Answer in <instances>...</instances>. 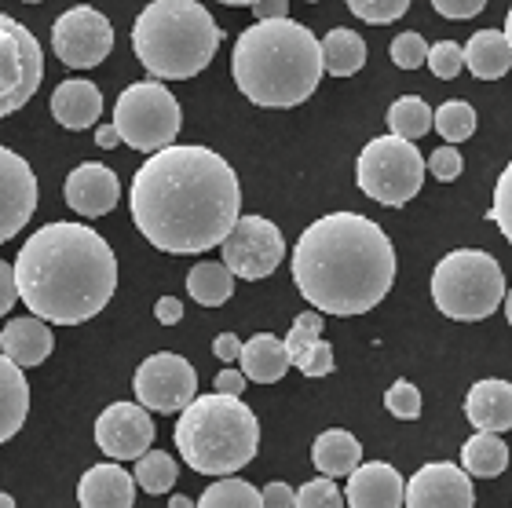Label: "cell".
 <instances>
[{
    "label": "cell",
    "instance_id": "19",
    "mask_svg": "<svg viewBox=\"0 0 512 508\" xmlns=\"http://www.w3.org/2000/svg\"><path fill=\"white\" fill-rule=\"evenodd\" d=\"M465 417L476 432L502 435L512 428V384L509 381H476L465 395Z\"/></svg>",
    "mask_w": 512,
    "mask_h": 508
},
{
    "label": "cell",
    "instance_id": "33",
    "mask_svg": "<svg viewBox=\"0 0 512 508\" xmlns=\"http://www.w3.org/2000/svg\"><path fill=\"white\" fill-rule=\"evenodd\" d=\"M432 125H436L439 136L454 147V143H465V139L476 132V110H472L465 99H450V103H443L436 114H432Z\"/></svg>",
    "mask_w": 512,
    "mask_h": 508
},
{
    "label": "cell",
    "instance_id": "42",
    "mask_svg": "<svg viewBox=\"0 0 512 508\" xmlns=\"http://www.w3.org/2000/svg\"><path fill=\"white\" fill-rule=\"evenodd\" d=\"M425 169L432 172L439 183H454L461 176V169H465V161H461V150H454L447 143V147L432 150V158L425 161Z\"/></svg>",
    "mask_w": 512,
    "mask_h": 508
},
{
    "label": "cell",
    "instance_id": "47",
    "mask_svg": "<svg viewBox=\"0 0 512 508\" xmlns=\"http://www.w3.org/2000/svg\"><path fill=\"white\" fill-rule=\"evenodd\" d=\"M213 384H216V392H220V395H238V392H246V373L227 366V370L216 373Z\"/></svg>",
    "mask_w": 512,
    "mask_h": 508
},
{
    "label": "cell",
    "instance_id": "49",
    "mask_svg": "<svg viewBox=\"0 0 512 508\" xmlns=\"http://www.w3.org/2000/svg\"><path fill=\"white\" fill-rule=\"evenodd\" d=\"M154 315H158L161 326H176L183 318V304L176 297H161L158 304H154Z\"/></svg>",
    "mask_w": 512,
    "mask_h": 508
},
{
    "label": "cell",
    "instance_id": "50",
    "mask_svg": "<svg viewBox=\"0 0 512 508\" xmlns=\"http://www.w3.org/2000/svg\"><path fill=\"white\" fill-rule=\"evenodd\" d=\"M96 143H99L103 150H114V147L121 143L118 128H114V125H99V128H96Z\"/></svg>",
    "mask_w": 512,
    "mask_h": 508
},
{
    "label": "cell",
    "instance_id": "6",
    "mask_svg": "<svg viewBox=\"0 0 512 508\" xmlns=\"http://www.w3.org/2000/svg\"><path fill=\"white\" fill-rule=\"evenodd\" d=\"M176 450L202 476H235L260 450V421L238 395H194L176 421Z\"/></svg>",
    "mask_w": 512,
    "mask_h": 508
},
{
    "label": "cell",
    "instance_id": "37",
    "mask_svg": "<svg viewBox=\"0 0 512 508\" xmlns=\"http://www.w3.org/2000/svg\"><path fill=\"white\" fill-rule=\"evenodd\" d=\"M384 406L392 417L399 421H417L421 417V392H417L410 381H395L388 392H384Z\"/></svg>",
    "mask_w": 512,
    "mask_h": 508
},
{
    "label": "cell",
    "instance_id": "13",
    "mask_svg": "<svg viewBox=\"0 0 512 508\" xmlns=\"http://www.w3.org/2000/svg\"><path fill=\"white\" fill-rule=\"evenodd\" d=\"M220 249H224V267L231 275L256 282V278L275 275V267L286 256V238L264 216H238Z\"/></svg>",
    "mask_w": 512,
    "mask_h": 508
},
{
    "label": "cell",
    "instance_id": "40",
    "mask_svg": "<svg viewBox=\"0 0 512 508\" xmlns=\"http://www.w3.org/2000/svg\"><path fill=\"white\" fill-rule=\"evenodd\" d=\"M392 63L399 70H417L428 63V44L421 33H399L392 41Z\"/></svg>",
    "mask_w": 512,
    "mask_h": 508
},
{
    "label": "cell",
    "instance_id": "11",
    "mask_svg": "<svg viewBox=\"0 0 512 508\" xmlns=\"http://www.w3.org/2000/svg\"><path fill=\"white\" fill-rule=\"evenodd\" d=\"M132 392L147 413H180L198 395V373L183 355L158 351V355L139 362L136 377H132Z\"/></svg>",
    "mask_w": 512,
    "mask_h": 508
},
{
    "label": "cell",
    "instance_id": "46",
    "mask_svg": "<svg viewBox=\"0 0 512 508\" xmlns=\"http://www.w3.org/2000/svg\"><path fill=\"white\" fill-rule=\"evenodd\" d=\"M256 22H275V19H289V0H256L253 4Z\"/></svg>",
    "mask_w": 512,
    "mask_h": 508
},
{
    "label": "cell",
    "instance_id": "54",
    "mask_svg": "<svg viewBox=\"0 0 512 508\" xmlns=\"http://www.w3.org/2000/svg\"><path fill=\"white\" fill-rule=\"evenodd\" d=\"M502 304H505V318H509V326H512V289H505V300H502Z\"/></svg>",
    "mask_w": 512,
    "mask_h": 508
},
{
    "label": "cell",
    "instance_id": "24",
    "mask_svg": "<svg viewBox=\"0 0 512 508\" xmlns=\"http://www.w3.org/2000/svg\"><path fill=\"white\" fill-rule=\"evenodd\" d=\"M311 461L319 468L326 479H337V476H352L355 468L363 465V446L355 439L352 432H344V428H330V432H322L311 446Z\"/></svg>",
    "mask_w": 512,
    "mask_h": 508
},
{
    "label": "cell",
    "instance_id": "45",
    "mask_svg": "<svg viewBox=\"0 0 512 508\" xmlns=\"http://www.w3.org/2000/svg\"><path fill=\"white\" fill-rule=\"evenodd\" d=\"M19 300V289H15V267L0 260V315H8Z\"/></svg>",
    "mask_w": 512,
    "mask_h": 508
},
{
    "label": "cell",
    "instance_id": "15",
    "mask_svg": "<svg viewBox=\"0 0 512 508\" xmlns=\"http://www.w3.org/2000/svg\"><path fill=\"white\" fill-rule=\"evenodd\" d=\"M406 508H472L476 505V490L465 468L454 461H432L421 465L414 476L406 479L403 490Z\"/></svg>",
    "mask_w": 512,
    "mask_h": 508
},
{
    "label": "cell",
    "instance_id": "14",
    "mask_svg": "<svg viewBox=\"0 0 512 508\" xmlns=\"http://www.w3.org/2000/svg\"><path fill=\"white\" fill-rule=\"evenodd\" d=\"M154 443V421L139 403H110L96 421V446L110 461H139Z\"/></svg>",
    "mask_w": 512,
    "mask_h": 508
},
{
    "label": "cell",
    "instance_id": "44",
    "mask_svg": "<svg viewBox=\"0 0 512 508\" xmlns=\"http://www.w3.org/2000/svg\"><path fill=\"white\" fill-rule=\"evenodd\" d=\"M260 501H264V508H297V490L289 483H267L260 490Z\"/></svg>",
    "mask_w": 512,
    "mask_h": 508
},
{
    "label": "cell",
    "instance_id": "4",
    "mask_svg": "<svg viewBox=\"0 0 512 508\" xmlns=\"http://www.w3.org/2000/svg\"><path fill=\"white\" fill-rule=\"evenodd\" d=\"M238 92L256 106L286 110L315 96L322 81V48L304 22H253L231 55Z\"/></svg>",
    "mask_w": 512,
    "mask_h": 508
},
{
    "label": "cell",
    "instance_id": "3",
    "mask_svg": "<svg viewBox=\"0 0 512 508\" xmlns=\"http://www.w3.org/2000/svg\"><path fill=\"white\" fill-rule=\"evenodd\" d=\"M19 300L41 322L81 326L110 304L118 289V256L85 223H44L15 256Z\"/></svg>",
    "mask_w": 512,
    "mask_h": 508
},
{
    "label": "cell",
    "instance_id": "26",
    "mask_svg": "<svg viewBox=\"0 0 512 508\" xmlns=\"http://www.w3.org/2000/svg\"><path fill=\"white\" fill-rule=\"evenodd\" d=\"M26 413H30V384L15 362L0 355V443L19 435Z\"/></svg>",
    "mask_w": 512,
    "mask_h": 508
},
{
    "label": "cell",
    "instance_id": "8",
    "mask_svg": "<svg viewBox=\"0 0 512 508\" xmlns=\"http://www.w3.org/2000/svg\"><path fill=\"white\" fill-rule=\"evenodd\" d=\"M425 172V154L399 136L370 139L355 161L359 191L388 209H403L406 202H414Z\"/></svg>",
    "mask_w": 512,
    "mask_h": 508
},
{
    "label": "cell",
    "instance_id": "21",
    "mask_svg": "<svg viewBox=\"0 0 512 508\" xmlns=\"http://www.w3.org/2000/svg\"><path fill=\"white\" fill-rule=\"evenodd\" d=\"M55 348V337L48 322L41 318H11L8 326L0 329V355L11 359L15 366H41Z\"/></svg>",
    "mask_w": 512,
    "mask_h": 508
},
{
    "label": "cell",
    "instance_id": "25",
    "mask_svg": "<svg viewBox=\"0 0 512 508\" xmlns=\"http://www.w3.org/2000/svg\"><path fill=\"white\" fill-rule=\"evenodd\" d=\"M461 55H465V66L472 70V77H480V81H498V77L509 74L512 66L509 41H505L502 30H476L469 44L461 48Z\"/></svg>",
    "mask_w": 512,
    "mask_h": 508
},
{
    "label": "cell",
    "instance_id": "52",
    "mask_svg": "<svg viewBox=\"0 0 512 508\" xmlns=\"http://www.w3.org/2000/svg\"><path fill=\"white\" fill-rule=\"evenodd\" d=\"M216 4H227V8H253L256 0H216Z\"/></svg>",
    "mask_w": 512,
    "mask_h": 508
},
{
    "label": "cell",
    "instance_id": "23",
    "mask_svg": "<svg viewBox=\"0 0 512 508\" xmlns=\"http://www.w3.org/2000/svg\"><path fill=\"white\" fill-rule=\"evenodd\" d=\"M238 366L246 373V381L256 384H275L286 377V370L293 366L286 355V344L271 333H256L253 340L242 344V355H238Z\"/></svg>",
    "mask_w": 512,
    "mask_h": 508
},
{
    "label": "cell",
    "instance_id": "28",
    "mask_svg": "<svg viewBox=\"0 0 512 508\" xmlns=\"http://www.w3.org/2000/svg\"><path fill=\"white\" fill-rule=\"evenodd\" d=\"M461 468H465V476L476 479L502 476L505 468H509V446L502 443V435L476 432L465 443V450H461Z\"/></svg>",
    "mask_w": 512,
    "mask_h": 508
},
{
    "label": "cell",
    "instance_id": "10",
    "mask_svg": "<svg viewBox=\"0 0 512 508\" xmlns=\"http://www.w3.org/2000/svg\"><path fill=\"white\" fill-rule=\"evenodd\" d=\"M44 81V52L19 19L0 11V117L30 103Z\"/></svg>",
    "mask_w": 512,
    "mask_h": 508
},
{
    "label": "cell",
    "instance_id": "39",
    "mask_svg": "<svg viewBox=\"0 0 512 508\" xmlns=\"http://www.w3.org/2000/svg\"><path fill=\"white\" fill-rule=\"evenodd\" d=\"M297 508H344V498L333 479H311L297 490Z\"/></svg>",
    "mask_w": 512,
    "mask_h": 508
},
{
    "label": "cell",
    "instance_id": "41",
    "mask_svg": "<svg viewBox=\"0 0 512 508\" xmlns=\"http://www.w3.org/2000/svg\"><path fill=\"white\" fill-rule=\"evenodd\" d=\"M293 366H297L304 377H330L333 366H337V362H333V344H326V340H315V344H311V348L304 351Z\"/></svg>",
    "mask_w": 512,
    "mask_h": 508
},
{
    "label": "cell",
    "instance_id": "51",
    "mask_svg": "<svg viewBox=\"0 0 512 508\" xmlns=\"http://www.w3.org/2000/svg\"><path fill=\"white\" fill-rule=\"evenodd\" d=\"M169 508H198V505H194L191 498H183V494H176V498L169 501Z\"/></svg>",
    "mask_w": 512,
    "mask_h": 508
},
{
    "label": "cell",
    "instance_id": "57",
    "mask_svg": "<svg viewBox=\"0 0 512 508\" xmlns=\"http://www.w3.org/2000/svg\"><path fill=\"white\" fill-rule=\"evenodd\" d=\"M308 4H319V0H308Z\"/></svg>",
    "mask_w": 512,
    "mask_h": 508
},
{
    "label": "cell",
    "instance_id": "29",
    "mask_svg": "<svg viewBox=\"0 0 512 508\" xmlns=\"http://www.w3.org/2000/svg\"><path fill=\"white\" fill-rule=\"evenodd\" d=\"M187 293L202 307H220L235 293V275L224 264H209V260L194 264L191 275H187Z\"/></svg>",
    "mask_w": 512,
    "mask_h": 508
},
{
    "label": "cell",
    "instance_id": "32",
    "mask_svg": "<svg viewBox=\"0 0 512 508\" xmlns=\"http://www.w3.org/2000/svg\"><path fill=\"white\" fill-rule=\"evenodd\" d=\"M198 508H264V501L246 479H216L213 487L202 494Z\"/></svg>",
    "mask_w": 512,
    "mask_h": 508
},
{
    "label": "cell",
    "instance_id": "43",
    "mask_svg": "<svg viewBox=\"0 0 512 508\" xmlns=\"http://www.w3.org/2000/svg\"><path fill=\"white\" fill-rule=\"evenodd\" d=\"M432 8L443 15V19H476L487 0H432Z\"/></svg>",
    "mask_w": 512,
    "mask_h": 508
},
{
    "label": "cell",
    "instance_id": "34",
    "mask_svg": "<svg viewBox=\"0 0 512 508\" xmlns=\"http://www.w3.org/2000/svg\"><path fill=\"white\" fill-rule=\"evenodd\" d=\"M344 4H348V11H352L355 19L374 22V26H388V22L403 19L406 8L414 0H344Z\"/></svg>",
    "mask_w": 512,
    "mask_h": 508
},
{
    "label": "cell",
    "instance_id": "17",
    "mask_svg": "<svg viewBox=\"0 0 512 508\" xmlns=\"http://www.w3.org/2000/svg\"><path fill=\"white\" fill-rule=\"evenodd\" d=\"M63 198L77 216H92L96 220V216L114 212V205L121 198V183L114 176V169L99 165V161H85V165H77L66 176Z\"/></svg>",
    "mask_w": 512,
    "mask_h": 508
},
{
    "label": "cell",
    "instance_id": "7",
    "mask_svg": "<svg viewBox=\"0 0 512 508\" xmlns=\"http://www.w3.org/2000/svg\"><path fill=\"white\" fill-rule=\"evenodd\" d=\"M432 300L458 322L491 318L505 300L502 264L483 249H454L432 271Z\"/></svg>",
    "mask_w": 512,
    "mask_h": 508
},
{
    "label": "cell",
    "instance_id": "18",
    "mask_svg": "<svg viewBox=\"0 0 512 508\" xmlns=\"http://www.w3.org/2000/svg\"><path fill=\"white\" fill-rule=\"evenodd\" d=\"M403 476L388 461H366L344 483L348 508H403Z\"/></svg>",
    "mask_w": 512,
    "mask_h": 508
},
{
    "label": "cell",
    "instance_id": "16",
    "mask_svg": "<svg viewBox=\"0 0 512 508\" xmlns=\"http://www.w3.org/2000/svg\"><path fill=\"white\" fill-rule=\"evenodd\" d=\"M37 194L41 191H37L30 161L0 147V245L30 223V216L37 212Z\"/></svg>",
    "mask_w": 512,
    "mask_h": 508
},
{
    "label": "cell",
    "instance_id": "2",
    "mask_svg": "<svg viewBox=\"0 0 512 508\" xmlns=\"http://www.w3.org/2000/svg\"><path fill=\"white\" fill-rule=\"evenodd\" d=\"M293 282L319 315H366L392 289L395 249L370 216L330 212L297 238Z\"/></svg>",
    "mask_w": 512,
    "mask_h": 508
},
{
    "label": "cell",
    "instance_id": "9",
    "mask_svg": "<svg viewBox=\"0 0 512 508\" xmlns=\"http://www.w3.org/2000/svg\"><path fill=\"white\" fill-rule=\"evenodd\" d=\"M183 114L180 103L161 81H136L114 103V128L125 147L143 150V154H158L172 147L180 136Z\"/></svg>",
    "mask_w": 512,
    "mask_h": 508
},
{
    "label": "cell",
    "instance_id": "56",
    "mask_svg": "<svg viewBox=\"0 0 512 508\" xmlns=\"http://www.w3.org/2000/svg\"><path fill=\"white\" fill-rule=\"evenodd\" d=\"M26 4H41V0H26Z\"/></svg>",
    "mask_w": 512,
    "mask_h": 508
},
{
    "label": "cell",
    "instance_id": "30",
    "mask_svg": "<svg viewBox=\"0 0 512 508\" xmlns=\"http://www.w3.org/2000/svg\"><path fill=\"white\" fill-rule=\"evenodd\" d=\"M388 128H392V136L414 143V139H421L425 132H432V106L417 96L395 99V103L388 106Z\"/></svg>",
    "mask_w": 512,
    "mask_h": 508
},
{
    "label": "cell",
    "instance_id": "53",
    "mask_svg": "<svg viewBox=\"0 0 512 508\" xmlns=\"http://www.w3.org/2000/svg\"><path fill=\"white\" fill-rule=\"evenodd\" d=\"M505 41H509V52H512V8H509V15H505Z\"/></svg>",
    "mask_w": 512,
    "mask_h": 508
},
{
    "label": "cell",
    "instance_id": "48",
    "mask_svg": "<svg viewBox=\"0 0 512 508\" xmlns=\"http://www.w3.org/2000/svg\"><path fill=\"white\" fill-rule=\"evenodd\" d=\"M213 351L220 362H238V355H242V340H238L235 333H220V337L213 340Z\"/></svg>",
    "mask_w": 512,
    "mask_h": 508
},
{
    "label": "cell",
    "instance_id": "5",
    "mask_svg": "<svg viewBox=\"0 0 512 508\" xmlns=\"http://www.w3.org/2000/svg\"><path fill=\"white\" fill-rule=\"evenodd\" d=\"M220 26L198 0H150L132 26V52L150 77L187 81L213 63Z\"/></svg>",
    "mask_w": 512,
    "mask_h": 508
},
{
    "label": "cell",
    "instance_id": "38",
    "mask_svg": "<svg viewBox=\"0 0 512 508\" xmlns=\"http://www.w3.org/2000/svg\"><path fill=\"white\" fill-rule=\"evenodd\" d=\"M432 66V74L439 77V81H454V77L461 74V66H465V55H461V44L454 41H439L428 48V63Z\"/></svg>",
    "mask_w": 512,
    "mask_h": 508
},
{
    "label": "cell",
    "instance_id": "20",
    "mask_svg": "<svg viewBox=\"0 0 512 508\" xmlns=\"http://www.w3.org/2000/svg\"><path fill=\"white\" fill-rule=\"evenodd\" d=\"M77 501L81 508H132L136 501V479L125 468L107 461V465L88 468L77 483Z\"/></svg>",
    "mask_w": 512,
    "mask_h": 508
},
{
    "label": "cell",
    "instance_id": "55",
    "mask_svg": "<svg viewBox=\"0 0 512 508\" xmlns=\"http://www.w3.org/2000/svg\"><path fill=\"white\" fill-rule=\"evenodd\" d=\"M0 508H15V498H11V494H4V490H0Z\"/></svg>",
    "mask_w": 512,
    "mask_h": 508
},
{
    "label": "cell",
    "instance_id": "36",
    "mask_svg": "<svg viewBox=\"0 0 512 508\" xmlns=\"http://www.w3.org/2000/svg\"><path fill=\"white\" fill-rule=\"evenodd\" d=\"M487 220L498 223L502 238L512 245V161L502 169L498 183H494V202H491V212H487Z\"/></svg>",
    "mask_w": 512,
    "mask_h": 508
},
{
    "label": "cell",
    "instance_id": "27",
    "mask_svg": "<svg viewBox=\"0 0 512 508\" xmlns=\"http://www.w3.org/2000/svg\"><path fill=\"white\" fill-rule=\"evenodd\" d=\"M319 48H322V70L333 77H352L366 63V41L355 30H344V26L326 33L319 41Z\"/></svg>",
    "mask_w": 512,
    "mask_h": 508
},
{
    "label": "cell",
    "instance_id": "35",
    "mask_svg": "<svg viewBox=\"0 0 512 508\" xmlns=\"http://www.w3.org/2000/svg\"><path fill=\"white\" fill-rule=\"evenodd\" d=\"M322 333V315L319 311H304V315H297V322H293V329L286 333V355H289V362H297L304 351L315 344V340H322L319 337Z\"/></svg>",
    "mask_w": 512,
    "mask_h": 508
},
{
    "label": "cell",
    "instance_id": "12",
    "mask_svg": "<svg viewBox=\"0 0 512 508\" xmlns=\"http://www.w3.org/2000/svg\"><path fill=\"white\" fill-rule=\"evenodd\" d=\"M52 52L70 70H92L114 52V26L103 11L77 4L63 11L52 26Z\"/></svg>",
    "mask_w": 512,
    "mask_h": 508
},
{
    "label": "cell",
    "instance_id": "31",
    "mask_svg": "<svg viewBox=\"0 0 512 508\" xmlns=\"http://www.w3.org/2000/svg\"><path fill=\"white\" fill-rule=\"evenodd\" d=\"M147 494H169L172 483L180 479V468L165 450H147V454L136 461V476H132Z\"/></svg>",
    "mask_w": 512,
    "mask_h": 508
},
{
    "label": "cell",
    "instance_id": "22",
    "mask_svg": "<svg viewBox=\"0 0 512 508\" xmlns=\"http://www.w3.org/2000/svg\"><path fill=\"white\" fill-rule=\"evenodd\" d=\"M103 114V92H99L92 81H63V85L52 92V117L70 132H81V128H92Z\"/></svg>",
    "mask_w": 512,
    "mask_h": 508
},
{
    "label": "cell",
    "instance_id": "1",
    "mask_svg": "<svg viewBox=\"0 0 512 508\" xmlns=\"http://www.w3.org/2000/svg\"><path fill=\"white\" fill-rule=\"evenodd\" d=\"M128 205L139 234L154 249L205 253L224 245L242 216V187L216 150L172 143L139 165Z\"/></svg>",
    "mask_w": 512,
    "mask_h": 508
}]
</instances>
